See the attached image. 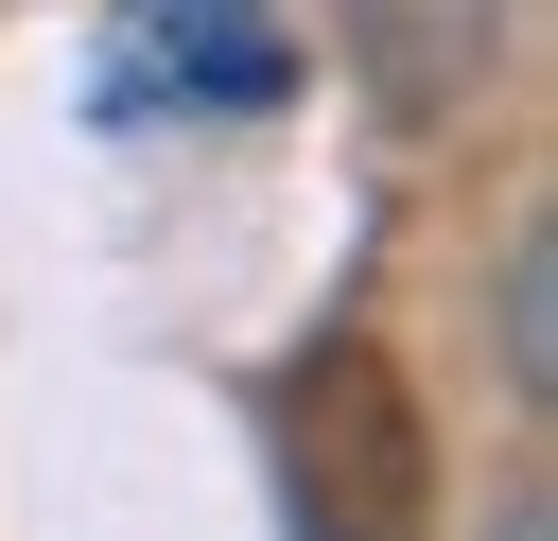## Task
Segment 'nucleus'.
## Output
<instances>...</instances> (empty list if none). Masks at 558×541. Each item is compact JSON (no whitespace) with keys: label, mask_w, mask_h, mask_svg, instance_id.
Listing matches in <instances>:
<instances>
[{"label":"nucleus","mask_w":558,"mask_h":541,"mask_svg":"<svg viewBox=\"0 0 558 541\" xmlns=\"http://www.w3.org/2000/svg\"><path fill=\"white\" fill-rule=\"evenodd\" d=\"M262 454H279L296 541H436V419L384 366V332H314L262 384Z\"/></svg>","instance_id":"nucleus-1"},{"label":"nucleus","mask_w":558,"mask_h":541,"mask_svg":"<svg viewBox=\"0 0 558 541\" xmlns=\"http://www.w3.org/2000/svg\"><path fill=\"white\" fill-rule=\"evenodd\" d=\"M488 541H541V506H506V524H488Z\"/></svg>","instance_id":"nucleus-4"},{"label":"nucleus","mask_w":558,"mask_h":541,"mask_svg":"<svg viewBox=\"0 0 558 541\" xmlns=\"http://www.w3.org/2000/svg\"><path fill=\"white\" fill-rule=\"evenodd\" d=\"M349 35H366V70H384V105L436 122V105L471 87V52H488V0H349Z\"/></svg>","instance_id":"nucleus-3"},{"label":"nucleus","mask_w":558,"mask_h":541,"mask_svg":"<svg viewBox=\"0 0 558 541\" xmlns=\"http://www.w3.org/2000/svg\"><path fill=\"white\" fill-rule=\"evenodd\" d=\"M279 87H296L279 0H122V35L87 70L105 122H262Z\"/></svg>","instance_id":"nucleus-2"}]
</instances>
